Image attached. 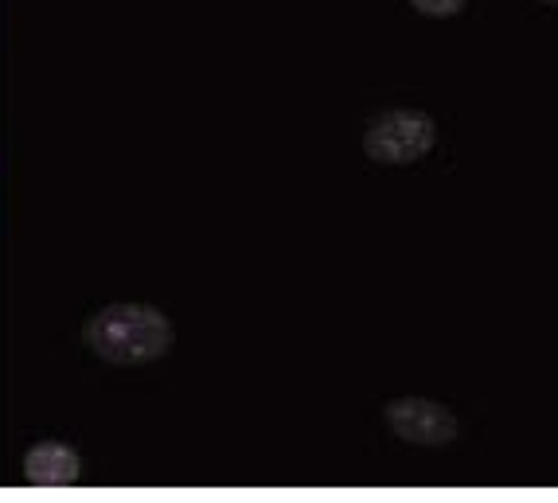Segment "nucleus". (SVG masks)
<instances>
[{
  "mask_svg": "<svg viewBox=\"0 0 558 503\" xmlns=\"http://www.w3.org/2000/svg\"><path fill=\"white\" fill-rule=\"evenodd\" d=\"M86 347L106 364L141 367L168 352L172 324L149 305H110L86 320Z\"/></svg>",
  "mask_w": 558,
  "mask_h": 503,
  "instance_id": "f257e3e1",
  "label": "nucleus"
},
{
  "mask_svg": "<svg viewBox=\"0 0 558 503\" xmlns=\"http://www.w3.org/2000/svg\"><path fill=\"white\" fill-rule=\"evenodd\" d=\"M438 140V125L422 110H387L363 133V152L375 164H414Z\"/></svg>",
  "mask_w": 558,
  "mask_h": 503,
  "instance_id": "f03ea898",
  "label": "nucleus"
},
{
  "mask_svg": "<svg viewBox=\"0 0 558 503\" xmlns=\"http://www.w3.org/2000/svg\"><path fill=\"white\" fill-rule=\"evenodd\" d=\"M383 421L391 426L395 438L410 441V445H449L457 438V418L429 398H395Z\"/></svg>",
  "mask_w": 558,
  "mask_h": 503,
  "instance_id": "7ed1b4c3",
  "label": "nucleus"
},
{
  "mask_svg": "<svg viewBox=\"0 0 558 503\" xmlns=\"http://www.w3.org/2000/svg\"><path fill=\"white\" fill-rule=\"evenodd\" d=\"M83 476V461L71 445L63 441H44V445L28 449L24 457V480L36 488H66Z\"/></svg>",
  "mask_w": 558,
  "mask_h": 503,
  "instance_id": "20e7f679",
  "label": "nucleus"
},
{
  "mask_svg": "<svg viewBox=\"0 0 558 503\" xmlns=\"http://www.w3.org/2000/svg\"><path fill=\"white\" fill-rule=\"evenodd\" d=\"M422 16H457V12L465 9V0H410Z\"/></svg>",
  "mask_w": 558,
  "mask_h": 503,
  "instance_id": "39448f33",
  "label": "nucleus"
},
{
  "mask_svg": "<svg viewBox=\"0 0 558 503\" xmlns=\"http://www.w3.org/2000/svg\"><path fill=\"white\" fill-rule=\"evenodd\" d=\"M539 4H550V9H558V0H539Z\"/></svg>",
  "mask_w": 558,
  "mask_h": 503,
  "instance_id": "423d86ee",
  "label": "nucleus"
}]
</instances>
